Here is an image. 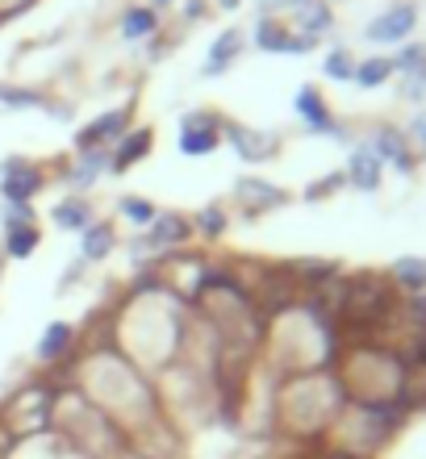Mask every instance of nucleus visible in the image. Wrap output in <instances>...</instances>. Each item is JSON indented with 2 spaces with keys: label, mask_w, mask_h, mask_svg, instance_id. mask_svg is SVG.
Returning <instances> with one entry per match:
<instances>
[{
  "label": "nucleus",
  "mask_w": 426,
  "mask_h": 459,
  "mask_svg": "<svg viewBox=\"0 0 426 459\" xmlns=\"http://www.w3.org/2000/svg\"><path fill=\"white\" fill-rule=\"evenodd\" d=\"M426 67V47L418 42V47H402V55L393 59V72H402V75H410V72H422Z\"/></svg>",
  "instance_id": "nucleus-28"
},
{
  "label": "nucleus",
  "mask_w": 426,
  "mask_h": 459,
  "mask_svg": "<svg viewBox=\"0 0 426 459\" xmlns=\"http://www.w3.org/2000/svg\"><path fill=\"white\" fill-rule=\"evenodd\" d=\"M343 184H347V176H343V171H335V176H326V180H317V184H309V188H305V201H322V196H330V193H339Z\"/></svg>",
  "instance_id": "nucleus-32"
},
{
  "label": "nucleus",
  "mask_w": 426,
  "mask_h": 459,
  "mask_svg": "<svg viewBox=\"0 0 426 459\" xmlns=\"http://www.w3.org/2000/svg\"><path fill=\"white\" fill-rule=\"evenodd\" d=\"M117 209H122V218L135 221V226H151V221H155V213H159L146 196H122V201H117Z\"/></svg>",
  "instance_id": "nucleus-24"
},
{
  "label": "nucleus",
  "mask_w": 426,
  "mask_h": 459,
  "mask_svg": "<svg viewBox=\"0 0 426 459\" xmlns=\"http://www.w3.org/2000/svg\"><path fill=\"white\" fill-rule=\"evenodd\" d=\"M289 4H292V17H297V25H301L305 38L326 34L330 25H335V13H330L322 0H289Z\"/></svg>",
  "instance_id": "nucleus-15"
},
{
  "label": "nucleus",
  "mask_w": 426,
  "mask_h": 459,
  "mask_svg": "<svg viewBox=\"0 0 426 459\" xmlns=\"http://www.w3.org/2000/svg\"><path fill=\"white\" fill-rule=\"evenodd\" d=\"M222 143V134H218V117L213 113H188L180 126V151L188 159L196 155H213Z\"/></svg>",
  "instance_id": "nucleus-3"
},
{
  "label": "nucleus",
  "mask_w": 426,
  "mask_h": 459,
  "mask_svg": "<svg viewBox=\"0 0 426 459\" xmlns=\"http://www.w3.org/2000/svg\"><path fill=\"white\" fill-rule=\"evenodd\" d=\"M402 97H405V100H418V105H426V67H422V72L402 75Z\"/></svg>",
  "instance_id": "nucleus-31"
},
{
  "label": "nucleus",
  "mask_w": 426,
  "mask_h": 459,
  "mask_svg": "<svg viewBox=\"0 0 426 459\" xmlns=\"http://www.w3.org/2000/svg\"><path fill=\"white\" fill-rule=\"evenodd\" d=\"M368 151H372L380 163H393V168H402V171H414V151H410V138H405L397 126H380Z\"/></svg>",
  "instance_id": "nucleus-8"
},
{
  "label": "nucleus",
  "mask_w": 426,
  "mask_h": 459,
  "mask_svg": "<svg viewBox=\"0 0 426 459\" xmlns=\"http://www.w3.org/2000/svg\"><path fill=\"white\" fill-rule=\"evenodd\" d=\"M0 226H4V230L38 226V221H34V209H30V205H4V209H0Z\"/></svg>",
  "instance_id": "nucleus-29"
},
{
  "label": "nucleus",
  "mask_w": 426,
  "mask_h": 459,
  "mask_svg": "<svg viewBox=\"0 0 426 459\" xmlns=\"http://www.w3.org/2000/svg\"><path fill=\"white\" fill-rule=\"evenodd\" d=\"M397 359L410 368V363H422L426 368V334H414V339H405L402 347H397Z\"/></svg>",
  "instance_id": "nucleus-30"
},
{
  "label": "nucleus",
  "mask_w": 426,
  "mask_h": 459,
  "mask_svg": "<svg viewBox=\"0 0 426 459\" xmlns=\"http://www.w3.org/2000/svg\"><path fill=\"white\" fill-rule=\"evenodd\" d=\"M343 176H347V184H352V188H360V193H377V188H380V176H385V163H380V159L372 155L368 146H355Z\"/></svg>",
  "instance_id": "nucleus-11"
},
{
  "label": "nucleus",
  "mask_w": 426,
  "mask_h": 459,
  "mask_svg": "<svg viewBox=\"0 0 426 459\" xmlns=\"http://www.w3.org/2000/svg\"><path fill=\"white\" fill-rule=\"evenodd\" d=\"M42 171L34 163H25V159H4L0 163V196L9 201V205H30L38 193H42Z\"/></svg>",
  "instance_id": "nucleus-1"
},
{
  "label": "nucleus",
  "mask_w": 426,
  "mask_h": 459,
  "mask_svg": "<svg viewBox=\"0 0 426 459\" xmlns=\"http://www.w3.org/2000/svg\"><path fill=\"white\" fill-rule=\"evenodd\" d=\"M405 138H410V146H418V151H426V113H418V121H414V126H410V134H405Z\"/></svg>",
  "instance_id": "nucleus-33"
},
{
  "label": "nucleus",
  "mask_w": 426,
  "mask_h": 459,
  "mask_svg": "<svg viewBox=\"0 0 426 459\" xmlns=\"http://www.w3.org/2000/svg\"><path fill=\"white\" fill-rule=\"evenodd\" d=\"M393 75V59H385V55H377V59H364V63H355V84L360 88H380L385 80Z\"/></svg>",
  "instance_id": "nucleus-22"
},
{
  "label": "nucleus",
  "mask_w": 426,
  "mask_h": 459,
  "mask_svg": "<svg viewBox=\"0 0 426 459\" xmlns=\"http://www.w3.org/2000/svg\"><path fill=\"white\" fill-rule=\"evenodd\" d=\"M151 4H155V9H163V4H171V0H151Z\"/></svg>",
  "instance_id": "nucleus-37"
},
{
  "label": "nucleus",
  "mask_w": 426,
  "mask_h": 459,
  "mask_svg": "<svg viewBox=\"0 0 426 459\" xmlns=\"http://www.w3.org/2000/svg\"><path fill=\"white\" fill-rule=\"evenodd\" d=\"M38 242H42V234H38V226H17V230H4V255H9V259H30V255L38 251Z\"/></svg>",
  "instance_id": "nucleus-20"
},
{
  "label": "nucleus",
  "mask_w": 426,
  "mask_h": 459,
  "mask_svg": "<svg viewBox=\"0 0 426 459\" xmlns=\"http://www.w3.org/2000/svg\"><path fill=\"white\" fill-rule=\"evenodd\" d=\"M50 221L59 230H88L92 226V205H88L84 196H67L59 205L50 209Z\"/></svg>",
  "instance_id": "nucleus-18"
},
{
  "label": "nucleus",
  "mask_w": 426,
  "mask_h": 459,
  "mask_svg": "<svg viewBox=\"0 0 426 459\" xmlns=\"http://www.w3.org/2000/svg\"><path fill=\"white\" fill-rule=\"evenodd\" d=\"M105 171H109V146H97V151H84V155H80V163L67 171V184H72L75 193H84Z\"/></svg>",
  "instance_id": "nucleus-14"
},
{
  "label": "nucleus",
  "mask_w": 426,
  "mask_h": 459,
  "mask_svg": "<svg viewBox=\"0 0 426 459\" xmlns=\"http://www.w3.org/2000/svg\"><path fill=\"white\" fill-rule=\"evenodd\" d=\"M201 13H205V0H188V9H184V17H188V22H196Z\"/></svg>",
  "instance_id": "nucleus-34"
},
{
  "label": "nucleus",
  "mask_w": 426,
  "mask_h": 459,
  "mask_svg": "<svg viewBox=\"0 0 426 459\" xmlns=\"http://www.w3.org/2000/svg\"><path fill=\"white\" fill-rule=\"evenodd\" d=\"M414 25H418L414 4H393V9L380 13L377 22H368V42H385V47L405 42V38L414 34Z\"/></svg>",
  "instance_id": "nucleus-4"
},
{
  "label": "nucleus",
  "mask_w": 426,
  "mask_h": 459,
  "mask_svg": "<svg viewBox=\"0 0 426 459\" xmlns=\"http://www.w3.org/2000/svg\"><path fill=\"white\" fill-rule=\"evenodd\" d=\"M276 4H284V0H259V9H276Z\"/></svg>",
  "instance_id": "nucleus-35"
},
{
  "label": "nucleus",
  "mask_w": 426,
  "mask_h": 459,
  "mask_svg": "<svg viewBox=\"0 0 426 459\" xmlns=\"http://www.w3.org/2000/svg\"><path fill=\"white\" fill-rule=\"evenodd\" d=\"M234 201L243 209H251V213H264V209H281L289 201V193L268 180H259V176H243V180L234 184Z\"/></svg>",
  "instance_id": "nucleus-7"
},
{
  "label": "nucleus",
  "mask_w": 426,
  "mask_h": 459,
  "mask_svg": "<svg viewBox=\"0 0 426 459\" xmlns=\"http://www.w3.org/2000/svg\"><path fill=\"white\" fill-rule=\"evenodd\" d=\"M222 138L234 146V155L243 159V163H268V159L276 155V138L251 130V126H234L230 121V126L222 130Z\"/></svg>",
  "instance_id": "nucleus-6"
},
{
  "label": "nucleus",
  "mask_w": 426,
  "mask_h": 459,
  "mask_svg": "<svg viewBox=\"0 0 426 459\" xmlns=\"http://www.w3.org/2000/svg\"><path fill=\"white\" fill-rule=\"evenodd\" d=\"M222 9H239V0H218Z\"/></svg>",
  "instance_id": "nucleus-36"
},
{
  "label": "nucleus",
  "mask_w": 426,
  "mask_h": 459,
  "mask_svg": "<svg viewBox=\"0 0 426 459\" xmlns=\"http://www.w3.org/2000/svg\"><path fill=\"white\" fill-rule=\"evenodd\" d=\"M84 234V242H80V255H84L88 264L92 259H105V255H113V247H117V234H113L109 221H92L88 230H80Z\"/></svg>",
  "instance_id": "nucleus-19"
},
{
  "label": "nucleus",
  "mask_w": 426,
  "mask_h": 459,
  "mask_svg": "<svg viewBox=\"0 0 426 459\" xmlns=\"http://www.w3.org/2000/svg\"><path fill=\"white\" fill-rule=\"evenodd\" d=\"M75 326L72 322H50L47 330H42V342H38V359L42 363H59V359H67L75 351Z\"/></svg>",
  "instance_id": "nucleus-12"
},
{
  "label": "nucleus",
  "mask_w": 426,
  "mask_h": 459,
  "mask_svg": "<svg viewBox=\"0 0 426 459\" xmlns=\"http://www.w3.org/2000/svg\"><path fill=\"white\" fill-rule=\"evenodd\" d=\"M193 230H201L205 238H222V234H226V213H222L218 205H205L193 218Z\"/></svg>",
  "instance_id": "nucleus-26"
},
{
  "label": "nucleus",
  "mask_w": 426,
  "mask_h": 459,
  "mask_svg": "<svg viewBox=\"0 0 426 459\" xmlns=\"http://www.w3.org/2000/svg\"><path fill=\"white\" fill-rule=\"evenodd\" d=\"M301 459H317V455H314V451H309V455H301Z\"/></svg>",
  "instance_id": "nucleus-38"
},
{
  "label": "nucleus",
  "mask_w": 426,
  "mask_h": 459,
  "mask_svg": "<svg viewBox=\"0 0 426 459\" xmlns=\"http://www.w3.org/2000/svg\"><path fill=\"white\" fill-rule=\"evenodd\" d=\"M256 47L259 50H272V55H309L317 47V38H305V34H289L276 17H259L256 25Z\"/></svg>",
  "instance_id": "nucleus-2"
},
{
  "label": "nucleus",
  "mask_w": 426,
  "mask_h": 459,
  "mask_svg": "<svg viewBox=\"0 0 426 459\" xmlns=\"http://www.w3.org/2000/svg\"><path fill=\"white\" fill-rule=\"evenodd\" d=\"M151 138H155V134L146 130V126H138V130H126L122 138L109 146V171H130L138 159L151 155Z\"/></svg>",
  "instance_id": "nucleus-9"
},
{
  "label": "nucleus",
  "mask_w": 426,
  "mask_h": 459,
  "mask_svg": "<svg viewBox=\"0 0 426 459\" xmlns=\"http://www.w3.org/2000/svg\"><path fill=\"white\" fill-rule=\"evenodd\" d=\"M146 238L155 242L163 255H171V251H180L184 242L193 238V221L180 218V213H155V221H151V234H146Z\"/></svg>",
  "instance_id": "nucleus-10"
},
{
  "label": "nucleus",
  "mask_w": 426,
  "mask_h": 459,
  "mask_svg": "<svg viewBox=\"0 0 426 459\" xmlns=\"http://www.w3.org/2000/svg\"><path fill=\"white\" fill-rule=\"evenodd\" d=\"M239 50H243V34H239V30H222L218 42H213V50H209V59H205V75H209V80L226 72V67L239 59Z\"/></svg>",
  "instance_id": "nucleus-17"
},
{
  "label": "nucleus",
  "mask_w": 426,
  "mask_h": 459,
  "mask_svg": "<svg viewBox=\"0 0 426 459\" xmlns=\"http://www.w3.org/2000/svg\"><path fill=\"white\" fill-rule=\"evenodd\" d=\"M292 109H297V117L309 126V130H317V134H335V138H343V126L335 117H330V105H326V97L317 92L314 84H305V88H297V97H292Z\"/></svg>",
  "instance_id": "nucleus-5"
},
{
  "label": "nucleus",
  "mask_w": 426,
  "mask_h": 459,
  "mask_svg": "<svg viewBox=\"0 0 426 459\" xmlns=\"http://www.w3.org/2000/svg\"><path fill=\"white\" fill-rule=\"evenodd\" d=\"M326 75H330V80H339V84H343V80H352V75H355V59H352V50H330V55H326Z\"/></svg>",
  "instance_id": "nucleus-27"
},
{
  "label": "nucleus",
  "mask_w": 426,
  "mask_h": 459,
  "mask_svg": "<svg viewBox=\"0 0 426 459\" xmlns=\"http://www.w3.org/2000/svg\"><path fill=\"white\" fill-rule=\"evenodd\" d=\"M397 405L405 413H426V368L422 363H410L402 376V388H397Z\"/></svg>",
  "instance_id": "nucleus-16"
},
{
  "label": "nucleus",
  "mask_w": 426,
  "mask_h": 459,
  "mask_svg": "<svg viewBox=\"0 0 426 459\" xmlns=\"http://www.w3.org/2000/svg\"><path fill=\"white\" fill-rule=\"evenodd\" d=\"M385 276L393 280V289L402 292V297H418V292H426V259H418V255H402Z\"/></svg>",
  "instance_id": "nucleus-13"
},
{
  "label": "nucleus",
  "mask_w": 426,
  "mask_h": 459,
  "mask_svg": "<svg viewBox=\"0 0 426 459\" xmlns=\"http://www.w3.org/2000/svg\"><path fill=\"white\" fill-rule=\"evenodd\" d=\"M0 105H9V109H34V105H47V97H42V92H34V88L0 84Z\"/></svg>",
  "instance_id": "nucleus-25"
},
{
  "label": "nucleus",
  "mask_w": 426,
  "mask_h": 459,
  "mask_svg": "<svg viewBox=\"0 0 426 459\" xmlns=\"http://www.w3.org/2000/svg\"><path fill=\"white\" fill-rule=\"evenodd\" d=\"M402 330H405V339L426 334V292H418V297H402Z\"/></svg>",
  "instance_id": "nucleus-23"
},
{
  "label": "nucleus",
  "mask_w": 426,
  "mask_h": 459,
  "mask_svg": "<svg viewBox=\"0 0 426 459\" xmlns=\"http://www.w3.org/2000/svg\"><path fill=\"white\" fill-rule=\"evenodd\" d=\"M155 25H159L155 9H130L122 17V38L126 42H143V38L155 34Z\"/></svg>",
  "instance_id": "nucleus-21"
}]
</instances>
